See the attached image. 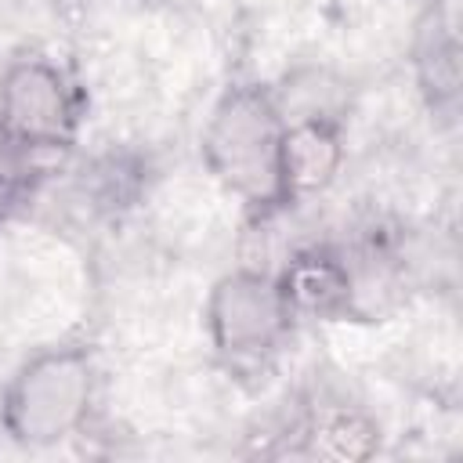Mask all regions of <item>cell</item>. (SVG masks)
I'll return each instance as SVG.
<instances>
[{
	"label": "cell",
	"mask_w": 463,
	"mask_h": 463,
	"mask_svg": "<svg viewBox=\"0 0 463 463\" xmlns=\"http://www.w3.org/2000/svg\"><path fill=\"white\" fill-rule=\"evenodd\" d=\"M0 130L47 156L69 152L80 134V94L69 72L40 54L7 61L0 72Z\"/></svg>",
	"instance_id": "4"
},
{
	"label": "cell",
	"mask_w": 463,
	"mask_h": 463,
	"mask_svg": "<svg viewBox=\"0 0 463 463\" xmlns=\"http://www.w3.org/2000/svg\"><path fill=\"white\" fill-rule=\"evenodd\" d=\"M412 76L434 116H456L463 94L459 0H423L412 29Z\"/></svg>",
	"instance_id": "6"
},
{
	"label": "cell",
	"mask_w": 463,
	"mask_h": 463,
	"mask_svg": "<svg viewBox=\"0 0 463 463\" xmlns=\"http://www.w3.org/2000/svg\"><path fill=\"white\" fill-rule=\"evenodd\" d=\"M293 315L279 293L271 271L232 268L224 271L203 304V326L210 347L228 365H253L271 358L293 329Z\"/></svg>",
	"instance_id": "3"
},
{
	"label": "cell",
	"mask_w": 463,
	"mask_h": 463,
	"mask_svg": "<svg viewBox=\"0 0 463 463\" xmlns=\"http://www.w3.org/2000/svg\"><path fill=\"white\" fill-rule=\"evenodd\" d=\"M347 159L344 130L340 119L326 112H304V116H286L282 141H279V192L282 206H297L304 199L322 195L333 188Z\"/></svg>",
	"instance_id": "5"
},
{
	"label": "cell",
	"mask_w": 463,
	"mask_h": 463,
	"mask_svg": "<svg viewBox=\"0 0 463 463\" xmlns=\"http://www.w3.org/2000/svg\"><path fill=\"white\" fill-rule=\"evenodd\" d=\"M307 452L322 459L358 463L380 449V423L358 405H322L307 427Z\"/></svg>",
	"instance_id": "8"
},
{
	"label": "cell",
	"mask_w": 463,
	"mask_h": 463,
	"mask_svg": "<svg viewBox=\"0 0 463 463\" xmlns=\"http://www.w3.org/2000/svg\"><path fill=\"white\" fill-rule=\"evenodd\" d=\"M282 127H286V112L271 94V87L232 83L213 101L199 134V156L210 177L224 192L239 195L260 217L286 210L279 192Z\"/></svg>",
	"instance_id": "1"
},
{
	"label": "cell",
	"mask_w": 463,
	"mask_h": 463,
	"mask_svg": "<svg viewBox=\"0 0 463 463\" xmlns=\"http://www.w3.org/2000/svg\"><path fill=\"white\" fill-rule=\"evenodd\" d=\"M47 152H36L0 130V195H18L47 174Z\"/></svg>",
	"instance_id": "9"
},
{
	"label": "cell",
	"mask_w": 463,
	"mask_h": 463,
	"mask_svg": "<svg viewBox=\"0 0 463 463\" xmlns=\"http://www.w3.org/2000/svg\"><path fill=\"white\" fill-rule=\"evenodd\" d=\"M94 402L98 358L90 344H51L0 387V427L22 449H51L87 427Z\"/></svg>",
	"instance_id": "2"
},
{
	"label": "cell",
	"mask_w": 463,
	"mask_h": 463,
	"mask_svg": "<svg viewBox=\"0 0 463 463\" xmlns=\"http://www.w3.org/2000/svg\"><path fill=\"white\" fill-rule=\"evenodd\" d=\"M279 293L293 318L336 322L354 315V275L351 264L326 246H304L275 271Z\"/></svg>",
	"instance_id": "7"
}]
</instances>
